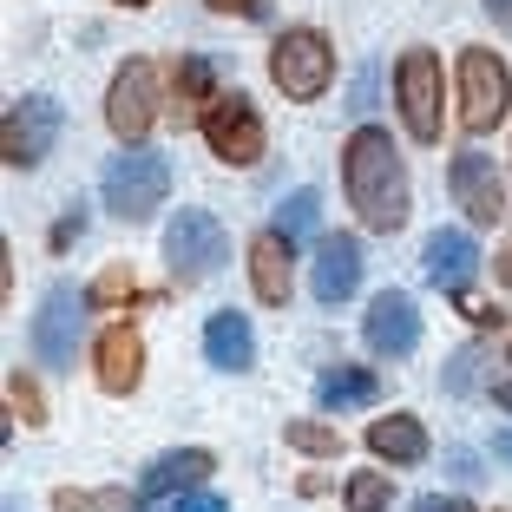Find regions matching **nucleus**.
Instances as JSON below:
<instances>
[{"label":"nucleus","instance_id":"nucleus-33","mask_svg":"<svg viewBox=\"0 0 512 512\" xmlns=\"http://www.w3.org/2000/svg\"><path fill=\"white\" fill-rule=\"evenodd\" d=\"M493 276H499V289H512V230H506V243H499V256H493Z\"/></svg>","mask_w":512,"mask_h":512},{"label":"nucleus","instance_id":"nucleus-4","mask_svg":"<svg viewBox=\"0 0 512 512\" xmlns=\"http://www.w3.org/2000/svg\"><path fill=\"white\" fill-rule=\"evenodd\" d=\"M453 86H460V125H467L473 138H486L512 112V66L499 60L493 46H460Z\"/></svg>","mask_w":512,"mask_h":512},{"label":"nucleus","instance_id":"nucleus-7","mask_svg":"<svg viewBox=\"0 0 512 512\" xmlns=\"http://www.w3.org/2000/svg\"><path fill=\"white\" fill-rule=\"evenodd\" d=\"M197 125H204V145H211L217 165H230V171L263 165V145H270V132H263V112H256L243 92H217L211 112H204Z\"/></svg>","mask_w":512,"mask_h":512},{"label":"nucleus","instance_id":"nucleus-18","mask_svg":"<svg viewBox=\"0 0 512 512\" xmlns=\"http://www.w3.org/2000/svg\"><path fill=\"white\" fill-rule=\"evenodd\" d=\"M204 355H211V368H224V375L256 368V329H250V316H237V309H217V316L204 322Z\"/></svg>","mask_w":512,"mask_h":512},{"label":"nucleus","instance_id":"nucleus-32","mask_svg":"<svg viewBox=\"0 0 512 512\" xmlns=\"http://www.w3.org/2000/svg\"><path fill=\"white\" fill-rule=\"evenodd\" d=\"M467 322H473V329H499L506 316H499L493 302H467Z\"/></svg>","mask_w":512,"mask_h":512},{"label":"nucleus","instance_id":"nucleus-3","mask_svg":"<svg viewBox=\"0 0 512 512\" xmlns=\"http://www.w3.org/2000/svg\"><path fill=\"white\" fill-rule=\"evenodd\" d=\"M394 106H401V125L414 145H440V132H447V79H440L434 46H407L394 60Z\"/></svg>","mask_w":512,"mask_h":512},{"label":"nucleus","instance_id":"nucleus-22","mask_svg":"<svg viewBox=\"0 0 512 512\" xmlns=\"http://www.w3.org/2000/svg\"><path fill=\"white\" fill-rule=\"evenodd\" d=\"M316 211H322V197L302 184V191H289L283 204H276V224L270 230H283L289 243H309V237H316Z\"/></svg>","mask_w":512,"mask_h":512},{"label":"nucleus","instance_id":"nucleus-11","mask_svg":"<svg viewBox=\"0 0 512 512\" xmlns=\"http://www.w3.org/2000/svg\"><path fill=\"white\" fill-rule=\"evenodd\" d=\"M447 191L453 204L473 217V224H499V211H506V184H499V165L486 158V151H453V165H447Z\"/></svg>","mask_w":512,"mask_h":512},{"label":"nucleus","instance_id":"nucleus-36","mask_svg":"<svg viewBox=\"0 0 512 512\" xmlns=\"http://www.w3.org/2000/svg\"><path fill=\"white\" fill-rule=\"evenodd\" d=\"M493 401H499V407L512 414V381H499V388H493Z\"/></svg>","mask_w":512,"mask_h":512},{"label":"nucleus","instance_id":"nucleus-1","mask_svg":"<svg viewBox=\"0 0 512 512\" xmlns=\"http://www.w3.org/2000/svg\"><path fill=\"white\" fill-rule=\"evenodd\" d=\"M342 191H348V211L362 217V230L394 237V230L407 224L414 191H407V165H401V151H394V132H381V125H355V132H348Z\"/></svg>","mask_w":512,"mask_h":512},{"label":"nucleus","instance_id":"nucleus-24","mask_svg":"<svg viewBox=\"0 0 512 512\" xmlns=\"http://www.w3.org/2000/svg\"><path fill=\"white\" fill-rule=\"evenodd\" d=\"M283 440H289L296 453H316V460L342 453V434H335L329 421H283Z\"/></svg>","mask_w":512,"mask_h":512},{"label":"nucleus","instance_id":"nucleus-15","mask_svg":"<svg viewBox=\"0 0 512 512\" xmlns=\"http://www.w3.org/2000/svg\"><path fill=\"white\" fill-rule=\"evenodd\" d=\"M92 375H99L106 394H132L145 381V342H138L132 322H119V329H106L92 342Z\"/></svg>","mask_w":512,"mask_h":512},{"label":"nucleus","instance_id":"nucleus-14","mask_svg":"<svg viewBox=\"0 0 512 512\" xmlns=\"http://www.w3.org/2000/svg\"><path fill=\"white\" fill-rule=\"evenodd\" d=\"M480 243L467 237V230H434V237H427V250H421V270H427V283L440 289V296H467V283L473 276H480Z\"/></svg>","mask_w":512,"mask_h":512},{"label":"nucleus","instance_id":"nucleus-19","mask_svg":"<svg viewBox=\"0 0 512 512\" xmlns=\"http://www.w3.org/2000/svg\"><path fill=\"white\" fill-rule=\"evenodd\" d=\"M368 453L388 460V467H421L427 460V427L421 414H388V421H368Z\"/></svg>","mask_w":512,"mask_h":512},{"label":"nucleus","instance_id":"nucleus-29","mask_svg":"<svg viewBox=\"0 0 512 512\" xmlns=\"http://www.w3.org/2000/svg\"><path fill=\"white\" fill-rule=\"evenodd\" d=\"M414 512H473V506L460 493H421V499H414Z\"/></svg>","mask_w":512,"mask_h":512},{"label":"nucleus","instance_id":"nucleus-9","mask_svg":"<svg viewBox=\"0 0 512 512\" xmlns=\"http://www.w3.org/2000/svg\"><path fill=\"white\" fill-rule=\"evenodd\" d=\"M106 125L125 145H145V132L158 125V66L151 60H125L106 86Z\"/></svg>","mask_w":512,"mask_h":512},{"label":"nucleus","instance_id":"nucleus-35","mask_svg":"<svg viewBox=\"0 0 512 512\" xmlns=\"http://www.w3.org/2000/svg\"><path fill=\"white\" fill-rule=\"evenodd\" d=\"M368 99H375V73L355 79V112H368Z\"/></svg>","mask_w":512,"mask_h":512},{"label":"nucleus","instance_id":"nucleus-21","mask_svg":"<svg viewBox=\"0 0 512 512\" xmlns=\"http://www.w3.org/2000/svg\"><path fill=\"white\" fill-rule=\"evenodd\" d=\"M211 60H197V53H184L178 66H171V112L178 119H204L211 112Z\"/></svg>","mask_w":512,"mask_h":512},{"label":"nucleus","instance_id":"nucleus-12","mask_svg":"<svg viewBox=\"0 0 512 512\" xmlns=\"http://www.w3.org/2000/svg\"><path fill=\"white\" fill-rule=\"evenodd\" d=\"M362 335L388 362L414 355V342H421V309H414V296H407V289H381V296L368 302V316H362Z\"/></svg>","mask_w":512,"mask_h":512},{"label":"nucleus","instance_id":"nucleus-10","mask_svg":"<svg viewBox=\"0 0 512 512\" xmlns=\"http://www.w3.org/2000/svg\"><path fill=\"white\" fill-rule=\"evenodd\" d=\"M53 138H60V106H53L46 92H27V99H14L7 119H0V158L14 171H33L46 151H53Z\"/></svg>","mask_w":512,"mask_h":512},{"label":"nucleus","instance_id":"nucleus-16","mask_svg":"<svg viewBox=\"0 0 512 512\" xmlns=\"http://www.w3.org/2000/svg\"><path fill=\"white\" fill-rule=\"evenodd\" d=\"M217 473V453L211 447H171L158 453L145 473H138V493L145 499H165V493H197V486Z\"/></svg>","mask_w":512,"mask_h":512},{"label":"nucleus","instance_id":"nucleus-6","mask_svg":"<svg viewBox=\"0 0 512 512\" xmlns=\"http://www.w3.org/2000/svg\"><path fill=\"white\" fill-rule=\"evenodd\" d=\"M171 197V165L145 145H125V158L106 165V211L125 217V224H145L151 211H165Z\"/></svg>","mask_w":512,"mask_h":512},{"label":"nucleus","instance_id":"nucleus-28","mask_svg":"<svg viewBox=\"0 0 512 512\" xmlns=\"http://www.w3.org/2000/svg\"><path fill=\"white\" fill-rule=\"evenodd\" d=\"M211 14H224V20H270L276 0H211Z\"/></svg>","mask_w":512,"mask_h":512},{"label":"nucleus","instance_id":"nucleus-13","mask_svg":"<svg viewBox=\"0 0 512 512\" xmlns=\"http://www.w3.org/2000/svg\"><path fill=\"white\" fill-rule=\"evenodd\" d=\"M309 289H316V302H329V309L355 296V289H362V237H348V230H329V237H316Z\"/></svg>","mask_w":512,"mask_h":512},{"label":"nucleus","instance_id":"nucleus-37","mask_svg":"<svg viewBox=\"0 0 512 512\" xmlns=\"http://www.w3.org/2000/svg\"><path fill=\"white\" fill-rule=\"evenodd\" d=\"M119 7H145V0H119Z\"/></svg>","mask_w":512,"mask_h":512},{"label":"nucleus","instance_id":"nucleus-30","mask_svg":"<svg viewBox=\"0 0 512 512\" xmlns=\"http://www.w3.org/2000/svg\"><path fill=\"white\" fill-rule=\"evenodd\" d=\"M171 512H230V506L217 493H178V506H171Z\"/></svg>","mask_w":512,"mask_h":512},{"label":"nucleus","instance_id":"nucleus-5","mask_svg":"<svg viewBox=\"0 0 512 512\" xmlns=\"http://www.w3.org/2000/svg\"><path fill=\"white\" fill-rule=\"evenodd\" d=\"M224 263H230V237H224V224H217L211 211H178L165 224V270H171L178 289L211 283Z\"/></svg>","mask_w":512,"mask_h":512},{"label":"nucleus","instance_id":"nucleus-27","mask_svg":"<svg viewBox=\"0 0 512 512\" xmlns=\"http://www.w3.org/2000/svg\"><path fill=\"white\" fill-rule=\"evenodd\" d=\"M86 296H92V309H106V302H125V296H138V283H132V270L119 263V270H106L99 283L86 289Z\"/></svg>","mask_w":512,"mask_h":512},{"label":"nucleus","instance_id":"nucleus-26","mask_svg":"<svg viewBox=\"0 0 512 512\" xmlns=\"http://www.w3.org/2000/svg\"><path fill=\"white\" fill-rule=\"evenodd\" d=\"M480 368H486V348H460L440 381H447V394H473V388H480Z\"/></svg>","mask_w":512,"mask_h":512},{"label":"nucleus","instance_id":"nucleus-23","mask_svg":"<svg viewBox=\"0 0 512 512\" xmlns=\"http://www.w3.org/2000/svg\"><path fill=\"white\" fill-rule=\"evenodd\" d=\"M394 499V480L388 473H355V480H342V506L348 512H381Z\"/></svg>","mask_w":512,"mask_h":512},{"label":"nucleus","instance_id":"nucleus-34","mask_svg":"<svg viewBox=\"0 0 512 512\" xmlns=\"http://www.w3.org/2000/svg\"><path fill=\"white\" fill-rule=\"evenodd\" d=\"M480 7H486V20H499V27L512 33V0H480Z\"/></svg>","mask_w":512,"mask_h":512},{"label":"nucleus","instance_id":"nucleus-20","mask_svg":"<svg viewBox=\"0 0 512 512\" xmlns=\"http://www.w3.org/2000/svg\"><path fill=\"white\" fill-rule=\"evenodd\" d=\"M375 394H381V375H375V368H355V362L322 368V381H316L322 414H342V407H368Z\"/></svg>","mask_w":512,"mask_h":512},{"label":"nucleus","instance_id":"nucleus-31","mask_svg":"<svg viewBox=\"0 0 512 512\" xmlns=\"http://www.w3.org/2000/svg\"><path fill=\"white\" fill-rule=\"evenodd\" d=\"M79 230H86V211H73V217H60V224H53V250H66V243L79 237Z\"/></svg>","mask_w":512,"mask_h":512},{"label":"nucleus","instance_id":"nucleus-8","mask_svg":"<svg viewBox=\"0 0 512 512\" xmlns=\"http://www.w3.org/2000/svg\"><path fill=\"white\" fill-rule=\"evenodd\" d=\"M86 309H92L86 289H73V283H53V289H46L40 316H33V355H40L46 368H73V362H79Z\"/></svg>","mask_w":512,"mask_h":512},{"label":"nucleus","instance_id":"nucleus-17","mask_svg":"<svg viewBox=\"0 0 512 512\" xmlns=\"http://www.w3.org/2000/svg\"><path fill=\"white\" fill-rule=\"evenodd\" d=\"M289 263H296V243L283 237V230H263V237H250V289L256 302H289V289H296V276H289Z\"/></svg>","mask_w":512,"mask_h":512},{"label":"nucleus","instance_id":"nucleus-2","mask_svg":"<svg viewBox=\"0 0 512 512\" xmlns=\"http://www.w3.org/2000/svg\"><path fill=\"white\" fill-rule=\"evenodd\" d=\"M270 86L283 92L289 106H316L322 92L335 86V46L322 27H289L270 46Z\"/></svg>","mask_w":512,"mask_h":512},{"label":"nucleus","instance_id":"nucleus-25","mask_svg":"<svg viewBox=\"0 0 512 512\" xmlns=\"http://www.w3.org/2000/svg\"><path fill=\"white\" fill-rule=\"evenodd\" d=\"M7 401H14V421H27V427H46V394L33 388V381L20 375V368L7 375Z\"/></svg>","mask_w":512,"mask_h":512}]
</instances>
